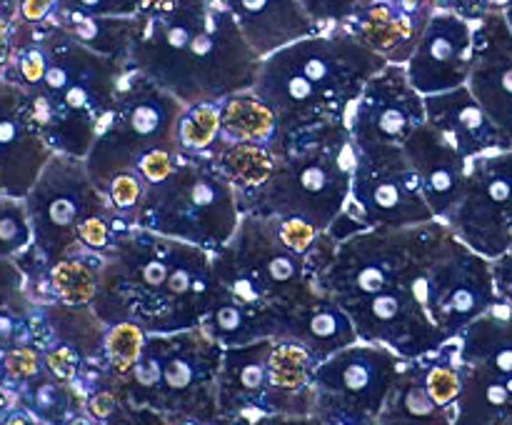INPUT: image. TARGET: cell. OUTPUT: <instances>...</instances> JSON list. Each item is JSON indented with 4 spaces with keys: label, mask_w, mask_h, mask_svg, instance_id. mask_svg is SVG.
<instances>
[{
    "label": "cell",
    "mask_w": 512,
    "mask_h": 425,
    "mask_svg": "<svg viewBox=\"0 0 512 425\" xmlns=\"http://www.w3.org/2000/svg\"><path fill=\"white\" fill-rule=\"evenodd\" d=\"M223 143H273L278 115L255 90L233 93L218 103Z\"/></svg>",
    "instance_id": "d4e9b609"
},
{
    "label": "cell",
    "mask_w": 512,
    "mask_h": 425,
    "mask_svg": "<svg viewBox=\"0 0 512 425\" xmlns=\"http://www.w3.org/2000/svg\"><path fill=\"white\" fill-rule=\"evenodd\" d=\"M33 223H30L28 205L18 198L0 200V255H13L33 243Z\"/></svg>",
    "instance_id": "4dcf8cb0"
},
{
    "label": "cell",
    "mask_w": 512,
    "mask_h": 425,
    "mask_svg": "<svg viewBox=\"0 0 512 425\" xmlns=\"http://www.w3.org/2000/svg\"><path fill=\"white\" fill-rule=\"evenodd\" d=\"M208 160L235 185L238 195H248L263 188L278 168V153H275L273 143H223L218 140Z\"/></svg>",
    "instance_id": "484cf974"
},
{
    "label": "cell",
    "mask_w": 512,
    "mask_h": 425,
    "mask_svg": "<svg viewBox=\"0 0 512 425\" xmlns=\"http://www.w3.org/2000/svg\"><path fill=\"white\" fill-rule=\"evenodd\" d=\"M508 253H510V255H512V245H510V250H508Z\"/></svg>",
    "instance_id": "681fc988"
},
{
    "label": "cell",
    "mask_w": 512,
    "mask_h": 425,
    "mask_svg": "<svg viewBox=\"0 0 512 425\" xmlns=\"http://www.w3.org/2000/svg\"><path fill=\"white\" fill-rule=\"evenodd\" d=\"M403 365L405 358L378 343L338 350L313 370V415L323 425H373Z\"/></svg>",
    "instance_id": "ba28073f"
},
{
    "label": "cell",
    "mask_w": 512,
    "mask_h": 425,
    "mask_svg": "<svg viewBox=\"0 0 512 425\" xmlns=\"http://www.w3.org/2000/svg\"><path fill=\"white\" fill-rule=\"evenodd\" d=\"M243 220L235 185L208 158H185L145 188L135 225L218 253Z\"/></svg>",
    "instance_id": "277c9868"
},
{
    "label": "cell",
    "mask_w": 512,
    "mask_h": 425,
    "mask_svg": "<svg viewBox=\"0 0 512 425\" xmlns=\"http://www.w3.org/2000/svg\"><path fill=\"white\" fill-rule=\"evenodd\" d=\"M448 235L450 228L440 220L413 228H378L350 235L340 240L328 270L320 275L318 293L328 295L338 305H350L398 283L408 285L410 275Z\"/></svg>",
    "instance_id": "5b68a950"
},
{
    "label": "cell",
    "mask_w": 512,
    "mask_h": 425,
    "mask_svg": "<svg viewBox=\"0 0 512 425\" xmlns=\"http://www.w3.org/2000/svg\"><path fill=\"white\" fill-rule=\"evenodd\" d=\"M505 20H508V25H510V30H512V8L508 10V13H505Z\"/></svg>",
    "instance_id": "7dc6e473"
},
{
    "label": "cell",
    "mask_w": 512,
    "mask_h": 425,
    "mask_svg": "<svg viewBox=\"0 0 512 425\" xmlns=\"http://www.w3.org/2000/svg\"><path fill=\"white\" fill-rule=\"evenodd\" d=\"M495 303L493 260L475 253L450 230L425 270V308L433 323L445 340H453Z\"/></svg>",
    "instance_id": "30bf717a"
},
{
    "label": "cell",
    "mask_w": 512,
    "mask_h": 425,
    "mask_svg": "<svg viewBox=\"0 0 512 425\" xmlns=\"http://www.w3.org/2000/svg\"><path fill=\"white\" fill-rule=\"evenodd\" d=\"M5 425H30V420L25 418V415L15 413V415H10L8 420H5Z\"/></svg>",
    "instance_id": "7bdbcfd3"
},
{
    "label": "cell",
    "mask_w": 512,
    "mask_h": 425,
    "mask_svg": "<svg viewBox=\"0 0 512 425\" xmlns=\"http://www.w3.org/2000/svg\"><path fill=\"white\" fill-rule=\"evenodd\" d=\"M145 3L148 0H60L58 10L100 18H133L145 8Z\"/></svg>",
    "instance_id": "1f68e13d"
},
{
    "label": "cell",
    "mask_w": 512,
    "mask_h": 425,
    "mask_svg": "<svg viewBox=\"0 0 512 425\" xmlns=\"http://www.w3.org/2000/svg\"><path fill=\"white\" fill-rule=\"evenodd\" d=\"M378 425H453L455 408H443L425 390L415 360H405L395 388L390 390Z\"/></svg>",
    "instance_id": "603a6c76"
},
{
    "label": "cell",
    "mask_w": 512,
    "mask_h": 425,
    "mask_svg": "<svg viewBox=\"0 0 512 425\" xmlns=\"http://www.w3.org/2000/svg\"><path fill=\"white\" fill-rule=\"evenodd\" d=\"M45 365H48L50 375H53L55 380L68 383V380H73L75 375H78L80 358L70 345H60V348L50 350V353L45 355Z\"/></svg>",
    "instance_id": "d590c367"
},
{
    "label": "cell",
    "mask_w": 512,
    "mask_h": 425,
    "mask_svg": "<svg viewBox=\"0 0 512 425\" xmlns=\"http://www.w3.org/2000/svg\"><path fill=\"white\" fill-rule=\"evenodd\" d=\"M385 65L383 55L338 25L260 60L253 90L278 115V133L348 123L358 95Z\"/></svg>",
    "instance_id": "7a4b0ae2"
},
{
    "label": "cell",
    "mask_w": 512,
    "mask_h": 425,
    "mask_svg": "<svg viewBox=\"0 0 512 425\" xmlns=\"http://www.w3.org/2000/svg\"><path fill=\"white\" fill-rule=\"evenodd\" d=\"M60 425H85V420H65V423Z\"/></svg>",
    "instance_id": "f6af8a7d"
},
{
    "label": "cell",
    "mask_w": 512,
    "mask_h": 425,
    "mask_svg": "<svg viewBox=\"0 0 512 425\" xmlns=\"http://www.w3.org/2000/svg\"><path fill=\"white\" fill-rule=\"evenodd\" d=\"M430 220L435 215L403 145L355 148L350 198L328 228L330 238L340 243L363 230L413 228Z\"/></svg>",
    "instance_id": "52a82bcc"
},
{
    "label": "cell",
    "mask_w": 512,
    "mask_h": 425,
    "mask_svg": "<svg viewBox=\"0 0 512 425\" xmlns=\"http://www.w3.org/2000/svg\"><path fill=\"white\" fill-rule=\"evenodd\" d=\"M435 3H438V10H450L455 0H435Z\"/></svg>",
    "instance_id": "ee69618b"
},
{
    "label": "cell",
    "mask_w": 512,
    "mask_h": 425,
    "mask_svg": "<svg viewBox=\"0 0 512 425\" xmlns=\"http://www.w3.org/2000/svg\"><path fill=\"white\" fill-rule=\"evenodd\" d=\"M435 13V0H360L353 18L340 28L383 55L388 63L405 65Z\"/></svg>",
    "instance_id": "9a60e30c"
},
{
    "label": "cell",
    "mask_w": 512,
    "mask_h": 425,
    "mask_svg": "<svg viewBox=\"0 0 512 425\" xmlns=\"http://www.w3.org/2000/svg\"><path fill=\"white\" fill-rule=\"evenodd\" d=\"M118 405H120V395L115 393V390L100 388L88 398V413L90 418L95 420H108L110 415L118 410Z\"/></svg>",
    "instance_id": "f35d334b"
},
{
    "label": "cell",
    "mask_w": 512,
    "mask_h": 425,
    "mask_svg": "<svg viewBox=\"0 0 512 425\" xmlns=\"http://www.w3.org/2000/svg\"><path fill=\"white\" fill-rule=\"evenodd\" d=\"M128 65L183 105L253 90L260 60L225 0H148Z\"/></svg>",
    "instance_id": "6da1fadb"
},
{
    "label": "cell",
    "mask_w": 512,
    "mask_h": 425,
    "mask_svg": "<svg viewBox=\"0 0 512 425\" xmlns=\"http://www.w3.org/2000/svg\"><path fill=\"white\" fill-rule=\"evenodd\" d=\"M60 0H18L15 8V23L23 25H40L48 23L58 13Z\"/></svg>",
    "instance_id": "8d00e7d4"
},
{
    "label": "cell",
    "mask_w": 512,
    "mask_h": 425,
    "mask_svg": "<svg viewBox=\"0 0 512 425\" xmlns=\"http://www.w3.org/2000/svg\"><path fill=\"white\" fill-rule=\"evenodd\" d=\"M512 418V378L485 365L463 363V390L453 425H508Z\"/></svg>",
    "instance_id": "44dd1931"
},
{
    "label": "cell",
    "mask_w": 512,
    "mask_h": 425,
    "mask_svg": "<svg viewBox=\"0 0 512 425\" xmlns=\"http://www.w3.org/2000/svg\"><path fill=\"white\" fill-rule=\"evenodd\" d=\"M145 330L133 320H123V323L110 325L108 335H105V368L113 378L125 380L130 370L138 363L140 353L145 348Z\"/></svg>",
    "instance_id": "f1b7e54d"
},
{
    "label": "cell",
    "mask_w": 512,
    "mask_h": 425,
    "mask_svg": "<svg viewBox=\"0 0 512 425\" xmlns=\"http://www.w3.org/2000/svg\"><path fill=\"white\" fill-rule=\"evenodd\" d=\"M145 188H148V183H145V178L138 170H123V173L113 175V178L100 188V193L105 195L110 210L118 215V220H123L125 225L133 228L135 213H138V205L140 200H143Z\"/></svg>",
    "instance_id": "f546056e"
},
{
    "label": "cell",
    "mask_w": 512,
    "mask_h": 425,
    "mask_svg": "<svg viewBox=\"0 0 512 425\" xmlns=\"http://www.w3.org/2000/svg\"><path fill=\"white\" fill-rule=\"evenodd\" d=\"M280 338L298 340L318 363L360 340L348 310L328 295H315L313 300L290 310L283 320Z\"/></svg>",
    "instance_id": "ffe728a7"
},
{
    "label": "cell",
    "mask_w": 512,
    "mask_h": 425,
    "mask_svg": "<svg viewBox=\"0 0 512 425\" xmlns=\"http://www.w3.org/2000/svg\"><path fill=\"white\" fill-rule=\"evenodd\" d=\"M55 23L83 43L85 48L105 55V58L128 63L130 48H133L135 33H138V18H100V15H78V13H58L53 15Z\"/></svg>",
    "instance_id": "cb8c5ba5"
},
{
    "label": "cell",
    "mask_w": 512,
    "mask_h": 425,
    "mask_svg": "<svg viewBox=\"0 0 512 425\" xmlns=\"http://www.w3.org/2000/svg\"><path fill=\"white\" fill-rule=\"evenodd\" d=\"M100 270H103V258H100V255H68V258L58 260V263L48 270L50 290L58 295L60 303L70 305V308L93 305L100 288Z\"/></svg>",
    "instance_id": "4316f807"
},
{
    "label": "cell",
    "mask_w": 512,
    "mask_h": 425,
    "mask_svg": "<svg viewBox=\"0 0 512 425\" xmlns=\"http://www.w3.org/2000/svg\"><path fill=\"white\" fill-rule=\"evenodd\" d=\"M178 425H205V423H200V420H183V423Z\"/></svg>",
    "instance_id": "bcb514c9"
},
{
    "label": "cell",
    "mask_w": 512,
    "mask_h": 425,
    "mask_svg": "<svg viewBox=\"0 0 512 425\" xmlns=\"http://www.w3.org/2000/svg\"><path fill=\"white\" fill-rule=\"evenodd\" d=\"M403 150L423 185L425 200L435 220L443 223L463 198L470 160L455 145H450L428 120L405 140Z\"/></svg>",
    "instance_id": "e0dca14e"
},
{
    "label": "cell",
    "mask_w": 512,
    "mask_h": 425,
    "mask_svg": "<svg viewBox=\"0 0 512 425\" xmlns=\"http://www.w3.org/2000/svg\"><path fill=\"white\" fill-rule=\"evenodd\" d=\"M0 408H3V395H0Z\"/></svg>",
    "instance_id": "c3c4849f"
},
{
    "label": "cell",
    "mask_w": 512,
    "mask_h": 425,
    "mask_svg": "<svg viewBox=\"0 0 512 425\" xmlns=\"http://www.w3.org/2000/svg\"><path fill=\"white\" fill-rule=\"evenodd\" d=\"M220 140V110L218 103L185 105L178 120L175 145L185 158H208Z\"/></svg>",
    "instance_id": "83f0119b"
},
{
    "label": "cell",
    "mask_w": 512,
    "mask_h": 425,
    "mask_svg": "<svg viewBox=\"0 0 512 425\" xmlns=\"http://www.w3.org/2000/svg\"><path fill=\"white\" fill-rule=\"evenodd\" d=\"M425 120V95L413 88L405 65L388 63L350 108L348 130L355 148L405 145Z\"/></svg>",
    "instance_id": "4fadbf2b"
},
{
    "label": "cell",
    "mask_w": 512,
    "mask_h": 425,
    "mask_svg": "<svg viewBox=\"0 0 512 425\" xmlns=\"http://www.w3.org/2000/svg\"><path fill=\"white\" fill-rule=\"evenodd\" d=\"M512 8V0H455L450 13L468 18L470 23H480L488 15H505Z\"/></svg>",
    "instance_id": "e575fe53"
},
{
    "label": "cell",
    "mask_w": 512,
    "mask_h": 425,
    "mask_svg": "<svg viewBox=\"0 0 512 425\" xmlns=\"http://www.w3.org/2000/svg\"><path fill=\"white\" fill-rule=\"evenodd\" d=\"M475 23L450 10H438L430 18L405 73L413 88L423 95L448 93L468 85L473 70Z\"/></svg>",
    "instance_id": "5bb4252c"
},
{
    "label": "cell",
    "mask_w": 512,
    "mask_h": 425,
    "mask_svg": "<svg viewBox=\"0 0 512 425\" xmlns=\"http://www.w3.org/2000/svg\"><path fill=\"white\" fill-rule=\"evenodd\" d=\"M185 105L143 73L130 68L120 83L110 118L95 138L85 168L95 188L113 175L133 170L153 150H178L175 133Z\"/></svg>",
    "instance_id": "8992f818"
},
{
    "label": "cell",
    "mask_w": 512,
    "mask_h": 425,
    "mask_svg": "<svg viewBox=\"0 0 512 425\" xmlns=\"http://www.w3.org/2000/svg\"><path fill=\"white\" fill-rule=\"evenodd\" d=\"M3 368L13 380L33 378V375L38 373V353L30 348L10 350V353L3 358Z\"/></svg>",
    "instance_id": "74e56055"
},
{
    "label": "cell",
    "mask_w": 512,
    "mask_h": 425,
    "mask_svg": "<svg viewBox=\"0 0 512 425\" xmlns=\"http://www.w3.org/2000/svg\"><path fill=\"white\" fill-rule=\"evenodd\" d=\"M493 278L495 288H498V298L512 308V255L505 253L493 260Z\"/></svg>",
    "instance_id": "ab89813d"
},
{
    "label": "cell",
    "mask_w": 512,
    "mask_h": 425,
    "mask_svg": "<svg viewBox=\"0 0 512 425\" xmlns=\"http://www.w3.org/2000/svg\"><path fill=\"white\" fill-rule=\"evenodd\" d=\"M468 88L512 150V30L505 15H488L475 23Z\"/></svg>",
    "instance_id": "2e32d148"
},
{
    "label": "cell",
    "mask_w": 512,
    "mask_h": 425,
    "mask_svg": "<svg viewBox=\"0 0 512 425\" xmlns=\"http://www.w3.org/2000/svg\"><path fill=\"white\" fill-rule=\"evenodd\" d=\"M460 360L468 365H485L495 373L512 378V308L505 300L480 315L458 335Z\"/></svg>",
    "instance_id": "7402d4cb"
},
{
    "label": "cell",
    "mask_w": 512,
    "mask_h": 425,
    "mask_svg": "<svg viewBox=\"0 0 512 425\" xmlns=\"http://www.w3.org/2000/svg\"><path fill=\"white\" fill-rule=\"evenodd\" d=\"M425 118L468 160L495 150H510L505 135L488 118L468 85H460L448 93L425 95Z\"/></svg>",
    "instance_id": "ac0fdd59"
},
{
    "label": "cell",
    "mask_w": 512,
    "mask_h": 425,
    "mask_svg": "<svg viewBox=\"0 0 512 425\" xmlns=\"http://www.w3.org/2000/svg\"><path fill=\"white\" fill-rule=\"evenodd\" d=\"M300 3L320 30H330L348 23L360 0H300Z\"/></svg>",
    "instance_id": "836d02e7"
},
{
    "label": "cell",
    "mask_w": 512,
    "mask_h": 425,
    "mask_svg": "<svg viewBox=\"0 0 512 425\" xmlns=\"http://www.w3.org/2000/svg\"><path fill=\"white\" fill-rule=\"evenodd\" d=\"M508 425H512V418H510V423H508Z\"/></svg>",
    "instance_id": "f907efd6"
},
{
    "label": "cell",
    "mask_w": 512,
    "mask_h": 425,
    "mask_svg": "<svg viewBox=\"0 0 512 425\" xmlns=\"http://www.w3.org/2000/svg\"><path fill=\"white\" fill-rule=\"evenodd\" d=\"M220 253L248 275L265 303L278 310L283 320L290 310L320 295L305 268V255L285 248L268 218L243 215L233 240Z\"/></svg>",
    "instance_id": "8fae6325"
},
{
    "label": "cell",
    "mask_w": 512,
    "mask_h": 425,
    "mask_svg": "<svg viewBox=\"0 0 512 425\" xmlns=\"http://www.w3.org/2000/svg\"><path fill=\"white\" fill-rule=\"evenodd\" d=\"M13 335V320L8 315H0V340H8Z\"/></svg>",
    "instance_id": "b9f144b4"
},
{
    "label": "cell",
    "mask_w": 512,
    "mask_h": 425,
    "mask_svg": "<svg viewBox=\"0 0 512 425\" xmlns=\"http://www.w3.org/2000/svg\"><path fill=\"white\" fill-rule=\"evenodd\" d=\"M35 248L48 270L80 250V228L88 218L108 210V200L90 180L83 158L53 153L40 178L25 195Z\"/></svg>",
    "instance_id": "9c48e42d"
},
{
    "label": "cell",
    "mask_w": 512,
    "mask_h": 425,
    "mask_svg": "<svg viewBox=\"0 0 512 425\" xmlns=\"http://www.w3.org/2000/svg\"><path fill=\"white\" fill-rule=\"evenodd\" d=\"M258 58L278 53L308 35L323 33L300 0H225Z\"/></svg>",
    "instance_id": "d6986e66"
},
{
    "label": "cell",
    "mask_w": 512,
    "mask_h": 425,
    "mask_svg": "<svg viewBox=\"0 0 512 425\" xmlns=\"http://www.w3.org/2000/svg\"><path fill=\"white\" fill-rule=\"evenodd\" d=\"M278 168L255 193L238 195L243 215L303 218L325 233L343 213L355 170L348 123H328L273 138Z\"/></svg>",
    "instance_id": "3957f363"
},
{
    "label": "cell",
    "mask_w": 512,
    "mask_h": 425,
    "mask_svg": "<svg viewBox=\"0 0 512 425\" xmlns=\"http://www.w3.org/2000/svg\"><path fill=\"white\" fill-rule=\"evenodd\" d=\"M273 225L275 235L280 238V243L288 250L298 255H308L310 248L318 243L320 230L315 225H310L303 218H268Z\"/></svg>",
    "instance_id": "d6a6232c"
},
{
    "label": "cell",
    "mask_w": 512,
    "mask_h": 425,
    "mask_svg": "<svg viewBox=\"0 0 512 425\" xmlns=\"http://www.w3.org/2000/svg\"><path fill=\"white\" fill-rule=\"evenodd\" d=\"M443 223L488 260L508 253L512 245V188L493 153L470 160L463 198Z\"/></svg>",
    "instance_id": "7c38bea8"
},
{
    "label": "cell",
    "mask_w": 512,
    "mask_h": 425,
    "mask_svg": "<svg viewBox=\"0 0 512 425\" xmlns=\"http://www.w3.org/2000/svg\"><path fill=\"white\" fill-rule=\"evenodd\" d=\"M493 155H495V163L500 165V170H503L512 188V150H495Z\"/></svg>",
    "instance_id": "60d3db41"
}]
</instances>
